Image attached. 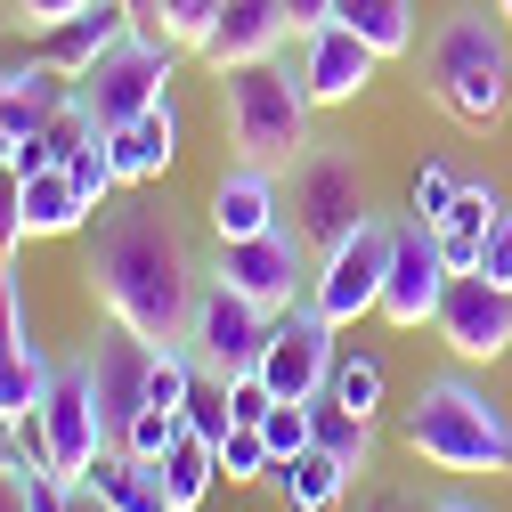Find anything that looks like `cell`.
<instances>
[{
	"label": "cell",
	"mask_w": 512,
	"mask_h": 512,
	"mask_svg": "<svg viewBox=\"0 0 512 512\" xmlns=\"http://www.w3.org/2000/svg\"><path fill=\"white\" fill-rule=\"evenodd\" d=\"M456 187H464V179L447 171V163H423V171H415V187H407L415 220H431V228H439V220H447V204H456Z\"/></svg>",
	"instance_id": "obj_35"
},
{
	"label": "cell",
	"mask_w": 512,
	"mask_h": 512,
	"mask_svg": "<svg viewBox=\"0 0 512 512\" xmlns=\"http://www.w3.org/2000/svg\"><path fill=\"white\" fill-rule=\"evenodd\" d=\"M423 74H431V98L456 114L464 131H496L504 106H512V41H504V17L456 9V17L431 33Z\"/></svg>",
	"instance_id": "obj_2"
},
{
	"label": "cell",
	"mask_w": 512,
	"mask_h": 512,
	"mask_svg": "<svg viewBox=\"0 0 512 512\" xmlns=\"http://www.w3.org/2000/svg\"><path fill=\"white\" fill-rule=\"evenodd\" d=\"M179 431H187L179 415H163V407H139V415H131V431H122L114 447H131V456H139V464H163V456H171V447H179Z\"/></svg>",
	"instance_id": "obj_33"
},
{
	"label": "cell",
	"mask_w": 512,
	"mask_h": 512,
	"mask_svg": "<svg viewBox=\"0 0 512 512\" xmlns=\"http://www.w3.org/2000/svg\"><path fill=\"white\" fill-rule=\"evenodd\" d=\"M431 326L447 334V350H456L464 366H496L512 350V285H488L480 269H456Z\"/></svg>",
	"instance_id": "obj_11"
},
{
	"label": "cell",
	"mask_w": 512,
	"mask_h": 512,
	"mask_svg": "<svg viewBox=\"0 0 512 512\" xmlns=\"http://www.w3.org/2000/svg\"><path fill=\"white\" fill-rule=\"evenodd\" d=\"M49 374H57V366H41L33 350H0V415L25 423V415L49 399Z\"/></svg>",
	"instance_id": "obj_28"
},
{
	"label": "cell",
	"mask_w": 512,
	"mask_h": 512,
	"mask_svg": "<svg viewBox=\"0 0 512 512\" xmlns=\"http://www.w3.org/2000/svg\"><path fill=\"white\" fill-rule=\"evenodd\" d=\"M447 252H439V228L431 220H391V277H382V309L374 317H391V326H431L439 317V293H447Z\"/></svg>",
	"instance_id": "obj_9"
},
{
	"label": "cell",
	"mask_w": 512,
	"mask_h": 512,
	"mask_svg": "<svg viewBox=\"0 0 512 512\" xmlns=\"http://www.w3.org/2000/svg\"><path fill=\"white\" fill-rule=\"evenodd\" d=\"M33 415H41V447H49V472L57 480H90V464L114 447V431L98 415V391H90V366H57L49 374V399Z\"/></svg>",
	"instance_id": "obj_8"
},
{
	"label": "cell",
	"mask_w": 512,
	"mask_h": 512,
	"mask_svg": "<svg viewBox=\"0 0 512 512\" xmlns=\"http://www.w3.org/2000/svg\"><path fill=\"white\" fill-rule=\"evenodd\" d=\"M131 33H139V9H131V0H90V9H74V17L41 25V33H33V57L82 82L98 57H106L114 41H131Z\"/></svg>",
	"instance_id": "obj_15"
},
{
	"label": "cell",
	"mask_w": 512,
	"mask_h": 512,
	"mask_svg": "<svg viewBox=\"0 0 512 512\" xmlns=\"http://www.w3.org/2000/svg\"><path fill=\"white\" fill-rule=\"evenodd\" d=\"M220 9H228V0H155V41L204 49V33L220 25Z\"/></svg>",
	"instance_id": "obj_29"
},
{
	"label": "cell",
	"mask_w": 512,
	"mask_h": 512,
	"mask_svg": "<svg viewBox=\"0 0 512 512\" xmlns=\"http://www.w3.org/2000/svg\"><path fill=\"white\" fill-rule=\"evenodd\" d=\"M496 212H504V204L488 196V187H456V204H447V220H439V252H447V269H480V236H488Z\"/></svg>",
	"instance_id": "obj_26"
},
{
	"label": "cell",
	"mask_w": 512,
	"mask_h": 512,
	"mask_svg": "<svg viewBox=\"0 0 512 512\" xmlns=\"http://www.w3.org/2000/svg\"><path fill=\"white\" fill-rule=\"evenodd\" d=\"M90 488H98L114 512H171V496H163V472H155V464H139L131 447H106V456L90 464Z\"/></svg>",
	"instance_id": "obj_22"
},
{
	"label": "cell",
	"mask_w": 512,
	"mask_h": 512,
	"mask_svg": "<svg viewBox=\"0 0 512 512\" xmlns=\"http://www.w3.org/2000/svg\"><path fill=\"white\" fill-rule=\"evenodd\" d=\"M131 9H139V33H155V0H131Z\"/></svg>",
	"instance_id": "obj_44"
},
{
	"label": "cell",
	"mask_w": 512,
	"mask_h": 512,
	"mask_svg": "<svg viewBox=\"0 0 512 512\" xmlns=\"http://www.w3.org/2000/svg\"><path fill=\"white\" fill-rule=\"evenodd\" d=\"M17 155V131H9V122H0V163H9Z\"/></svg>",
	"instance_id": "obj_46"
},
{
	"label": "cell",
	"mask_w": 512,
	"mask_h": 512,
	"mask_svg": "<svg viewBox=\"0 0 512 512\" xmlns=\"http://www.w3.org/2000/svg\"><path fill=\"white\" fill-rule=\"evenodd\" d=\"M25 244V179H17V163H0V261Z\"/></svg>",
	"instance_id": "obj_36"
},
{
	"label": "cell",
	"mask_w": 512,
	"mask_h": 512,
	"mask_svg": "<svg viewBox=\"0 0 512 512\" xmlns=\"http://www.w3.org/2000/svg\"><path fill=\"white\" fill-rule=\"evenodd\" d=\"M66 179H74V196H82L90 212H106V204H114V187H122V171H114V155H106V139H90V147H74V155H66Z\"/></svg>",
	"instance_id": "obj_30"
},
{
	"label": "cell",
	"mask_w": 512,
	"mask_h": 512,
	"mask_svg": "<svg viewBox=\"0 0 512 512\" xmlns=\"http://www.w3.org/2000/svg\"><path fill=\"white\" fill-rule=\"evenodd\" d=\"M285 17H293V33H317V25H334V0H285Z\"/></svg>",
	"instance_id": "obj_40"
},
{
	"label": "cell",
	"mask_w": 512,
	"mask_h": 512,
	"mask_svg": "<svg viewBox=\"0 0 512 512\" xmlns=\"http://www.w3.org/2000/svg\"><path fill=\"white\" fill-rule=\"evenodd\" d=\"M90 293L114 326H131L155 350H179L187 326H196V301H204V269H196V244H187L171 204H131L114 212L90 244Z\"/></svg>",
	"instance_id": "obj_1"
},
{
	"label": "cell",
	"mask_w": 512,
	"mask_h": 512,
	"mask_svg": "<svg viewBox=\"0 0 512 512\" xmlns=\"http://www.w3.org/2000/svg\"><path fill=\"white\" fill-rule=\"evenodd\" d=\"M496 17H504V25H512V0H496Z\"/></svg>",
	"instance_id": "obj_47"
},
{
	"label": "cell",
	"mask_w": 512,
	"mask_h": 512,
	"mask_svg": "<svg viewBox=\"0 0 512 512\" xmlns=\"http://www.w3.org/2000/svg\"><path fill=\"white\" fill-rule=\"evenodd\" d=\"M334 25H350L374 57H407L415 49V9L407 0H334Z\"/></svg>",
	"instance_id": "obj_23"
},
{
	"label": "cell",
	"mask_w": 512,
	"mask_h": 512,
	"mask_svg": "<svg viewBox=\"0 0 512 512\" xmlns=\"http://www.w3.org/2000/svg\"><path fill=\"white\" fill-rule=\"evenodd\" d=\"M317 447H334V456H342L350 472H366V456H374V423L342 415L334 399H317Z\"/></svg>",
	"instance_id": "obj_31"
},
{
	"label": "cell",
	"mask_w": 512,
	"mask_h": 512,
	"mask_svg": "<svg viewBox=\"0 0 512 512\" xmlns=\"http://www.w3.org/2000/svg\"><path fill=\"white\" fill-rule=\"evenodd\" d=\"M480 277L488 285H512V212H496L488 236H480Z\"/></svg>",
	"instance_id": "obj_37"
},
{
	"label": "cell",
	"mask_w": 512,
	"mask_h": 512,
	"mask_svg": "<svg viewBox=\"0 0 512 512\" xmlns=\"http://www.w3.org/2000/svg\"><path fill=\"white\" fill-rule=\"evenodd\" d=\"M374 66H382V57L350 25H317L309 49H301V90H309V106H350L374 82Z\"/></svg>",
	"instance_id": "obj_17"
},
{
	"label": "cell",
	"mask_w": 512,
	"mask_h": 512,
	"mask_svg": "<svg viewBox=\"0 0 512 512\" xmlns=\"http://www.w3.org/2000/svg\"><path fill=\"white\" fill-rule=\"evenodd\" d=\"M326 399H334L342 415L374 423V415H382V358H366V350H342V358H334V374H326Z\"/></svg>",
	"instance_id": "obj_27"
},
{
	"label": "cell",
	"mask_w": 512,
	"mask_h": 512,
	"mask_svg": "<svg viewBox=\"0 0 512 512\" xmlns=\"http://www.w3.org/2000/svg\"><path fill=\"white\" fill-rule=\"evenodd\" d=\"M0 350H25V293L9 261H0Z\"/></svg>",
	"instance_id": "obj_38"
},
{
	"label": "cell",
	"mask_w": 512,
	"mask_h": 512,
	"mask_svg": "<svg viewBox=\"0 0 512 512\" xmlns=\"http://www.w3.org/2000/svg\"><path fill=\"white\" fill-rule=\"evenodd\" d=\"M301 261H309V244L293 236V228H269V236H236V244H220V261H212V277L228 285V293H244L252 309H293V293H301Z\"/></svg>",
	"instance_id": "obj_12"
},
{
	"label": "cell",
	"mask_w": 512,
	"mask_h": 512,
	"mask_svg": "<svg viewBox=\"0 0 512 512\" xmlns=\"http://www.w3.org/2000/svg\"><path fill=\"white\" fill-rule=\"evenodd\" d=\"M269 439H261V423H236L228 439H220V480H269Z\"/></svg>",
	"instance_id": "obj_34"
},
{
	"label": "cell",
	"mask_w": 512,
	"mask_h": 512,
	"mask_svg": "<svg viewBox=\"0 0 512 512\" xmlns=\"http://www.w3.org/2000/svg\"><path fill=\"white\" fill-rule=\"evenodd\" d=\"M155 472H163L171 512H196V504L212 496V480H220V447H212V439H196V431H179V447H171Z\"/></svg>",
	"instance_id": "obj_25"
},
{
	"label": "cell",
	"mask_w": 512,
	"mask_h": 512,
	"mask_svg": "<svg viewBox=\"0 0 512 512\" xmlns=\"http://www.w3.org/2000/svg\"><path fill=\"white\" fill-rule=\"evenodd\" d=\"M366 220H374V204H366L358 155H350L342 139H309V155L293 163V236L326 261V252L350 244Z\"/></svg>",
	"instance_id": "obj_5"
},
{
	"label": "cell",
	"mask_w": 512,
	"mask_h": 512,
	"mask_svg": "<svg viewBox=\"0 0 512 512\" xmlns=\"http://www.w3.org/2000/svg\"><path fill=\"white\" fill-rule=\"evenodd\" d=\"M261 342H269V309H252L244 293H228L220 277L204 285V301H196V326H187V350H196V366L204 374H252L261 366Z\"/></svg>",
	"instance_id": "obj_13"
},
{
	"label": "cell",
	"mask_w": 512,
	"mask_h": 512,
	"mask_svg": "<svg viewBox=\"0 0 512 512\" xmlns=\"http://www.w3.org/2000/svg\"><path fill=\"white\" fill-rule=\"evenodd\" d=\"M82 220H90V204L74 196L66 163H49V171H33V179H25V236H74Z\"/></svg>",
	"instance_id": "obj_24"
},
{
	"label": "cell",
	"mask_w": 512,
	"mask_h": 512,
	"mask_svg": "<svg viewBox=\"0 0 512 512\" xmlns=\"http://www.w3.org/2000/svg\"><path fill=\"white\" fill-rule=\"evenodd\" d=\"M74 512H114V504H106V496H98L90 480H74Z\"/></svg>",
	"instance_id": "obj_42"
},
{
	"label": "cell",
	"mask_w": 512,
	"mask_h": 512,
	"mask_svg": "<svg viewBox=\"0 0 512 512\" xmlns=\"http://www.w3.org/2000/svg\"><path fill=\"white\" fill-rule=\"evenodd\" d=\"M0 512H33V496H25V472H17V464H0Z\"/></svg>",
	"instance_id": "obj_41"
},
{
	"label": "cell",
	"mask_w": 512,
	"mask_h": 512,
	"mask_svg": "<svg viewBox=\"0 0 512 512\" xmlns=\"http://www.w3.org/2000/svg\"><path fill=\"white\" fill-rule=\"evenodd\" d=\"M106 155H114L122 187L163 179V171L179 163V114H171V98H163V106H147L139 122H122V131H106Z\"/></svg>",
	"instance_id": "obj_19"
},
{
	"label": "cell",
	"mask_w": 512,
	"mask_h": 512,
	"mask_svg": "<svg viewBox=\"0 0 512 512\" xmlns=\"http://www.w3.org/2000/svg\"><path fill=\"white\" fill-rule=\"evenodd\" d=\"M382 277H391V220H366L350 244H334L309 277V301L326 309V326H358L366 309H382Z\"/></svg>",
	"instance_id": "obj_10"
},
{
	"label": "cell",
	"mask_w": 512,
	"mask_h": 512,
	"mask_svg": "<svg viewBox=\"0 0 512 512\" xmlns=\"http://www.w3.org/2000/svg\"><path fill=\"white\" fill-rule=\"evenodd\" d=\"M212 228H220V244L285 228V220H277V171H261V163L220 171V187H212Z\"/></svg>",
	"instance_id": "obj_18"
},
{
	"label": "cell",
	"mask_w": 512,
	"mask_h": 512,
	"mask_svg": "<svg viewBox=\"0 0 512 512\" xmlns=\"http://www.w3.org/2000/svg\"><path fill=\"white\" fill-rule=\"evenodd\" d=\"M431 512H480V504H464V496H439V504H431Z\"/></svg>",
	"instance_id": "obj_45"
},
{
	"label": "cell",
	"mask_w": 512,
	"mask_h": 512,
	"mask_svg": "<svg viewBox=\"0 0 512 512\" xmlns=\"http://www.w3.org/2000/svg\"><path fill=\"white\" fill-rule=\"evenodd\" d=\"M334 326H326V309L317 301H293V309H277L269 317V342H261V374L277 399H293V407H317L326 399V374H334Z\"/></svg>",
	"instance_id": "obj_7"
},
{
	"label": "cell",
	"mask_w": 512,
	"mask_h": 512,
	"mask_svg": "<svg viewBox=\"0 0 512 512\" xmlns=\"http://www.w3.org/2000/svg\"><path fill=\"white\" fill-rule=\"evenodd\" d=\"M171 74H179V49L155 41V33H131V41H114L98 66L74 82V98L90 106L98 139H106V131H122V122H139L147 106H163L171 98Z\"/></svg>",
	"instance_id": "obj_6"
},
{
	"label": "cell",
	"mask_w": 512,
	"mask_h": 512,
	"mask_svg": "<svg viewBox=\"0 0 512 512\" xmlns=\"http://www.w3.org/2000/svg\"><path fill=\"white\" fill-rule=\"evenodd\" d=\"M74 9H90V0H17L25 33H41V25H57V17H74Z\"/></svg>",
	"instance_id": "obj_39"
},
{
	"label": "cell",
	"mask_w": 512,
	"mask_h": 512,
	"mask_svg": "<svg viewBox=\"0 0 512 512\" xmlns=\"http://www.w3.org/2000/svg\"><path fill=\"white\" fill-rule=\"evenodd\" d=\"M285 33H293V17H285V0H228L220 9V25L204 33V66L212 74H228V66H261V57H277L285 49Z\"/></svg>",
	"instance_id": "obj_16"
},
{
	"label": "cell",
	"mask_w": 512,
	"mask_h": 512,
	"mask_svg": "<svg viewBox=\"0 0 512 512\" xmlns=\"http://www.w3.org/2000/svg\"><path fill=\"white\" fill-rule=\"evenodd\" d=\"M0 464H17V423L0 415Z\"/></svg>",
	"instance_id": "obj_43"
},
{
	"label": "cell",
	"mask_w": 512,
	"mask_h": 512,
	"mask_svg": "<svg viewBox=\"0 0 512 512\" xmlns=\"http://www.w3.org/2000/svg\"><path fill=\"white\" fill-rule=\"evenodd\" d=\"M179 423L220 447V439L236 431V415H228V382H220V374H196V391H187V415H179Z\"/></svg>",
	"instance_id": "obj_32"
},
{
	"label": "cell",
	"mask_w": 512,
	"mask_h": 512,
	"mask_svg": "<svg viewBox=\"0 0 512 512\" xmlns=\"http://www.w3.org/2000/svg\"><path fill=\"white\" fill-rule=\"evenodd\" d=\"M220 122H228L236 163L293 171V163L309 155V90H301V74L277 66V57L220 74Z\"/></svg>",
	"instance_id": "obj_3"
},
{
	"label": "cell",
	"mask_w": 512,
	"mask_h": 512,
	"mask_svg": "<svg viewBox=\"0 0 512 512\" xmlns=\"http://www.w3.org/2000/svg\"><path fill=\"white\" fill-rule=\"evenodd\" d=\"M90 391H98V415H106V431L122 439L131 431V415L147 407V366H155V342H139L131 326H114L106 317V334L90 342Z\"/></svg>",
	"instance_id": "obj_14"
},
{
	"label": "cell",
	"mask_w": 512,
	"mask_h": 512,
	"mask_svg": "<svg viewBox=\"0 0 512 512\" xmlns=\"http://www.w3.org/2000/svg\"><path fill=\"white\" fill-rule=\"evenodd\" d=\"M407 447L439 472H512V423L504 407H488L464 374L423 382V399L407 407Z\"/></svg>",
	"instance_id": "obj_4"
},
{
	"label": "cell",
	"mask_w": 512,
	"mask_h": 512,
	"mask_svg": "<svg viewBox=\"0 0 512 512\" xmlns=\"http://www.w3.org/2000/svg\"><path fill=\"white\" fill-rule=\"evenodd\" d=\"M269 496H277V512H334L350 496V464L334 447H301V456L269 464Z\"/></svg>",
	"instance_id": "obj_20"
},
{
	"label": "cell",
	"mask_w": 512,
	"mask_h": 512,
	"mask_svg": "<svg viewBox=\"0 0 512 512\" xmlns=\"http://www.w3.org/2000/svg\"><path fill=\"white\" fill-rule=\"evenodd\" d=\"M74 98V74H57V66H17V74H0V122H9L17 139H33V131H49V114Z\"/></svg>",
	"instance_id": "obj_21"
}]
</instances>
